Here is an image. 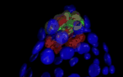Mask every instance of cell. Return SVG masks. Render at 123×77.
Wrapping results in <instances>:
<instances>
[{"mask_svg": "<svg viewBox=\"0 0 123 77\" xmlns=\"http://www.w3.org/2000/svg\"><path fill=\"white\" fill-rule=\"evenodd\" d=\"M70 38V35L68 31L59 30L55 35H50L49 40L52 42H55V44L62 46L68 42Z\"/></svg>", "mask_w": 123, "mask_h": 77, "instance_id": "6da1fadb", "label": "cell"}, {"mask_svg": "<svg viewBox=\"0 0 123 77\" xmlns=\"http://www.w3.org/2000/svg\"><path fill=\"white\" fill-rule=\"evenodd\" d=\"M55 59L54 50L50 47L45 48L40 54V60L44 65H50L54 63Z\"/></svg>", "mask_w": 123, "mask_h": 77, "instance_id": "7a4b0ae2", "label": "cell"}, {"mask_svg": "<svg viewBox=\"0 0 123 77\" xmlns=\"http://www.w3.org/2000/svg\"><path fill=\"white\" fill-rule=\"evenodd\" d=\"M60 27V24L59 20L53 18L50 19L46 24L45 29L48 35H53L57 33L59 31Z\"/></svg>", "mask_w": 123, "mask_h": 77, "instance_id": "3957f363", "label": "cell"}, {"mask_svg": "<svg viewBox=\"0 0 123 77\" xmlns=\"http://www.w3.org/2000/svg\"><path fill=\"white\" fill-rule=\"evenodd\" d=\"M74 48L70 46H63L59 51V55L63 60H70L74 57Z\"/></svg>", "mask_w": 123, "mask_h": 77, "instance_id": "277c9868", "label": "cell"}, {"mask_svg": "<svg viewBox=\"0 0 123 77\" xmlns=\"http://www.w3.org/2000/svg\"><path fill=\"white\" fill-rule=\"evenodd\" d=\"M84 28L85 27L84 25V19L81 21H74V25L73 27V33L77 37H80L84 33Z\"/></svg>", "mask_w": 123, "mask_h": 77, "instance_id": "5b68a950", "label": "cell"}, {"mask_svg": "<svg viewBox=\"0 0 123 77\" xmlns=\"http://www.w3.org/2000/svg\"><path fill=\"white\" fill-rule=\"evenodd\" d=\"M91 50V46L88 43L86 42H79L74 48L75 52H78L80 54H84L89 52Z\"/></svg>", "mask_w": 123, "mask_h": 77, "instance_id": "8992f818", "label": "cell"}, {"mask_svg": "<svg viewBox=\"0 0 123 77\" xmlns=\"http://www.w3.org/2000/svg\"><path fill=\"white\" fill-rule=\"evenodd\" d=\"M101 69L99 65L94 64H92L89 67L88 73L89 77H96L99 75L100 73Z\"/></svg>", "mask_w": 123, "mask_h": 77, "instance_id": "52a82bcc", "label": "cell"}, {"mask_svg": "<svg viewBox=\"0 0 123 77\" xmlns=\"http://www.w3.org/2000/svg\"><path fill=\"white\" fill-rule=\"evenodd\" d=\"M87 40L94 48H97L98 46V37L94 33H90L87 35Z\"/></svg>", "mask_w": 123, "mask_h": 77, "instance_id": "ba28073f", "label": "cell"}, {"mask_svg": "<svg viewBox=\"0 0 123 77\" xmlns=\"http://www.w3.org/2000/svg\"><path fill=\"white\" fill-rule=\"evenodd\" d=\"M44 41H39L36 43L32 49V54H36L40 52L45 46Z\"/></svg>", "mask_w": 123, "mask_h": 77, "instance_id": "9c48e42d", "label": "cell"}, {"mask_svg": "<svg viewBox=\"0 0 123 77\" xmlns=\"http://www.w3.org/2000/svg\"><path fill=\"white\" fill-rule=\"evenodd\" d=\"M46 31L45 28H41L39 30L37 35V38L39 39V41H44L47 37V35H46Z\"/></svg>", "mask_w": 123, "mask_h": 77, "instance_id": "30bf717a", "label": "cell"}, {"mask_svg": "<svg viewBox=\"0 0 123 77\" xmlns=\"http://www.w3.org/2000/svg\"><path fill=\"white\" fill-rule=\"evenodd\" d=\"M104 62H105L106 64L109 66L111 65V56L110 54H108V52H105V55H104Z\"/></svg>", "mask_w": 123, "mask_h": 77, "instance_id": "8fae6325", "label": "cell"}, {"mask_svg": "<svg viewBox=\"0 0 123 77\" xmlns=\"http://www.w3.org/2000/svg\"><path fill=\"white\" fill-rule=\"evenodd\" d=\"M74 20L71 18L70 20H67V21L65 22V24L66 27H67V30L68 31L69 30L73 28V25H74Z\"/></svg>", "mask_w": 123, "mask_h": 77, "instance_id": "7c38bea8", "label": "cell"}, {"mask_svg": "<svg viewBox=\"0 0 123 77\" xmlns=\"http://www.w3.org/2000/svg\"><path fill=\"white\" fill-rule=\"evenodd\" d=\"M64 75V71L61 68L57 67L54 70V75L55 77H62Z\"/></svg>", "mask_w": 123, "mask_h": 77, "instance_id": "4fadbf2b", "label": "cell"}, {"mask_svg": "<svg viewBox=\"0 0 123 77\" xmlns=\"http://www.w3.org/2000/svg\"><path fill=\"white\" fill-rule=\"evenodd\" d=\"M65 11H67L70 13L71 14H73L76 11V9L74 5H69V6H66L64 7Z\"/></svg>", "mask_w": 123, "mask_h": 77, "instance_id": "5bb4252c", "label": "cell"}, {"mask_svg": "<svg viewBox=\"0 0 123 77\" xmlns=\"http://www.w3.org/2000/svg\"><path fill=\"white\" fill-rule=\"evenodd\" d=\"M27 64H24L22 65L21 68H20V70L19 72V77H23L24 76V75L25 74L26 71L27 70Z\"/></svg>", "mask_w": 123, "mask_h": 77, "instance_id": "9a60e30c", "label": "cell"}, {"mask_svg": "<svg viewBox=\"0 0 123 77\" xmlns=\"http://www.w3.org/2000/svg\"><path fill=\"white\" fill-rule=\"evenodd\" d=\"M71 18L73 19L74 21H81V20H83V18L81 17L80 13H78L76 11L73 13V14H72V17Z\"/></svg>", "mask_w": 123, "mask_h": 77, "instance_id": "2e32d148", "label": "cell"}, {"mask_svg": "<svg viewBox=\"0 0 123 77\" xmlns=\"http://www.w3.org/2000/svg\"><path fill=\"white\" fill-rule=\"evenodd\" d=\"M62 19H64L65 21H67L72 17V14L69 12L64 11L63 13H62Z\"/></svg>", "mask_w": 123, "mask_h": 77, "instance_id": "e0dca14e", "label": "cell"}, {"mask_svg": "<svg viewBox=\"0 0 123 77\" xmlns=\"http://www.w3.org/2000/svg\"><path fill=\"white\" fill-rule=\"evenodd\" d=\"M83 19H84V25L86 28H91V22H90L89 19L87 15H84L83 16Z\"/></svg>", "mask_w": 123, "mask_h": 77, "instance_id": "ac0fdd59", "label": "cell"}, {"mask_svg": "<svg viewBox=\"0 0 123 77\" xmlns=\"http://www.w3.org/2000/svg\"><path fill=\"white\" fill-rule=\"evenodd\" d=\"M79 62V59L77 57H73L72 59L69 60V64L71 67H74L76 64Z\"/></svg>", "mask_w": 123, "mask_h": 77, "instance_id": "d6986e66", "label": "cell"}, {"mask_svg": "<svg viewBox=\"0 0 123 77\" xmlns=\"http://www.w3.org/2000/svg\"><path fill=\"white\" fill-rule=\"evenodd\" d=\"M33 77V70L30 67L27 69L25 74L23 77Z\"/></svg>", "mask_w": 123, "mask_h": 77, "instance_id": "ffe728a7", "label": "cell"}, {"mask_svg": "<svg viewBox=\"0 0 123 77\" xmlns=\"http://www.w3.org/2000/svg\"><path fill=\"white\" fill-rule=\"evenodd\" d=\"M63 59L60 57V56H59V57H57L55 59L54 62V63L55 65H60V64L63 62Z\"/></svg>", "mask_w": 123, "mask_h": 77, "instance_id": "44dd1931", "label": "cell"}, {"mask_svg": "<svg viewBox=\"0 0 123 77\" xmlns=\"http://www.w3.org/2000/svg\"><path fill=\"white\" fill-rule=\"evenodd\" d=\"M38 56H39V53L36 54L31 55L30 58V59H29L30 62H33L35 61V60L37 59V58L38 57Z\"/></svg>", "mask_w": 123, "mask_h": 77, "instance_id": "7402d4cb", "label": "cell"}, {"mask_svg": "<svg viewBox=\"0 0 123 77\" xmlns=\"http://www.w3.org/2000/svg\"><path fill=\"white\" fill-rule=\"evenodd\" d=\"M102 73H103V75H106L108 74V73L110 72V70H109V67H108L107 66H106V67H104V68H103V69H102Z\"/></svg>", "mask_w": 123, "mask_h": 77, "instance_id": "603a6c76", "label": "cell"}, {"mask_svg": "<svg viewBox=\"0 0 123 77\" xmlns=\"http://www.w3.org/2000/svg\"><path fill=\"white\" fill-rule=\"evenodd\" d=\"M91 49H92V52L94 53V54L95 55V56H98V55H99L100 51H99V50L97 49V48H94V47H92V48Z\"/></svg>", "mask_w": 123, "mask_h": 77, "instance_id": "cb8c5ba5", "label": "cell"}, {"mask_svg": "<svg viewBox=\"0 0 123 77\" xmlns=\"http://www.w3.org/2000/svg\"><path fill=\"white\" fill-rule=\"evenodd\" d=\"M109 70H110V73L111 74H113V73H115V66L113 65H111L110 66Z\"/></svg>", "mask_w": 123, "mask_h": 77, "instance_id": "d4e9b609", "label": "cell"}, {"mask_svg": "<svg viewBox=\"0 0 123 77\" xmlns=\"http://www.w3.org/2000/svg\"><path fill=\"white\" fill-rule=\"evenodd\" d=\"M103 49H104V50L105 51V52H108L109 49H108L107 45H106V44L105 43H103Z\"/></svg>", "mask_w": 123, "mask_h": 77, "instance_id": "484cf974", "label": "cell"}, {"mask_svg": "<svg viewBox=\"0 0 123 77\" xmlns=\"http://www.w3.org/2000/svg\"><path fill=\"white\" fill-rule=\"evenodd\" d=\"M84 59H86V60H89V59H91V55L90 54L89 52H87V53H86L84 54Z\"/></svg>", "mask_w": 123, "mask_h": 77, "instance_id": "4316f807", "label": "cell"}, {"mask_svg": "<svg viewBox=\"0 0 123 77\" xmlns=\"http://www.w3.org/2000/svg\"><path fill=\"white\" fill-rule=\"evenodd\" d=\"M41 77H50V75L49 72L48 71H46V72H44L42 74V75L41 76Z\"/></svg>", "mask_w": 123, "mask_h": 77, "instance_id": "83f0119b", "label": "cell"}, {"mask_svg": "<svg viewBox=\"0 0 123 77\" xmlns=\"http://www.w3.org/2000/svg\"><path fill=\"white\" fill-rule=\"evenodd\" d=\"M68 77H81L80 75H78V73H71V75L68 76Z\"/></svg>", "mask_w": 123, "mask_h": 77, "instance_id": "f1b7e54d", "label": "cell"}, {"mask_svg": "<svg viewBox=\"0 0 123 77\" xmlns=\"http://www.w3.org/2000/svg\"><path fill=\"white\" fill-rule=\"evenodd\" d=\"M54 18L56 19L59 20L60 19H62V14H58V15H56L55 16Z\"/></svg>", "mask_w": 123, "mask_h": 77, "instance_id": "f546056e", "label": "cell"}, {"mask_svg": "<svg viewBox=\"0 0 123 77\" xmlns=\"http://www.w3.org/2000/svg\"><path fill=\"white\" fill-rule=\"evenodd\" d=\"M93 64H97V65H99L100 64V60H98V59H94V61H93Z\"/></svg>", "mask_w": 123, "mask_h": 77, "instance_id": "4dcf8cb0", "label": "cell"}, {"mask_svg": "<svg viewBox=\"0 0 123 77\" xmlns=\"http://www.w3.org/2000/svg\"><path fill=\"white\" fill-rule=\"evenodd\" d=\"M84 33H91V28H84Z\"/></svg>", "mask_w": 123, "mask_h": 77, "instance_id": "1f68e13d", "label": "cell"}, {"mask_svg": "<svg viewBox=\"0 0 123 77\" xmlns=\"http://www.w3.org/2000/svg\"><path fill=\"white\" fill-rule=\"evenodd\" d=\"M76 37H77V36H76V35H74V33L70 35V38H71V39H74V38H76Z\"/></svg>", "mask_w": 123, "mask_h": 77, "instance_id": "d6a6232c", "label": "cell"}, {"mask_svg": "<svg viewBox=\"0 0 123 77\" xmlns=\"http://www.w3.org/2000/svg\"></svg>", "mask_w": 123, "mask_h": 77, "instance_id": "836d02e7", "label": "cell"}, {"mask_svg": "<svg viewBox=\"0 0 123 77\" xmlns=\"http://www.w3.org/2000/svg\"></svg>", "mask_w": 123, "mask_h": 77, "instance_id": "e575fe53", "label": "cell"}]
</instances>
